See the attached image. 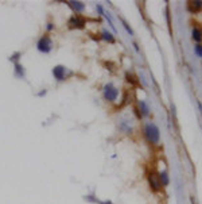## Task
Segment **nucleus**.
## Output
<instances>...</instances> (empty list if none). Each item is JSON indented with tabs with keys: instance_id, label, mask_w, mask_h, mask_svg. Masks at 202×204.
<instances>
[{
	"instance_id": "1a4fd4ad",
	"label": "nucleus",
	"mask_w": 202,
	"mask_h": 204,
	"mask_svg": "<svg viewBox=\"0 0 202 204\" xmlns=\"http://www.w3.org/2000/svg\"><path fill=\"white\" fill-rule=\"evenodd\" d=\"M193 39L197 41V42H201L202 41V31L200 28H193Z\"/></svg>"
},
{
	"instance_id": "f8f14e48",
	"label": "nucleus",
	"mask_w": 202,
	"mask_h": 204,
	"mask_svg": "<svg viewBox=\"0 0 202 204\" xmlns=\"http://www.w3.org/2000/svg\"><path fill=\"white\" fill-rule=\"evenodd\" d=\"M15 68H16V76H18V77H23L24 76L23 66H20L19 64H15Z\"/></svg>"
},
{
	"instance_id": "20e7f679",
	"label": "nucleus",
	"mask_w": 202,
	"mask_h": 204,
	"mask_svg": "<svg viewBox=\"0 0 202 204\" xmlns=\"http://www.w3.org/2000/svg\"><path fill=\"white\" fill-rule=\"evenodd\" d=\"M85 26V19L80 15H74L69 19V27L70 28H84Z\"/></svg>"
},
{
	"instance_id": "423d86ee",
	"label": "nucleus",
	"mask_w": 202,
	"mask_h": 204,
	"mask_svg": "<svg viewBox=\"0 0 202 204\" xmlns=\"http://www.w3.org/2000/svg\"><path fill=\"white\" fill-rule=\"evenodd\" d=\"M53 75H54V77L58 81L61 80H65V68L61 66V65H58V66H55L54 69H53Z\"/></svg>"
},
{
	"instance_id": "6e6552de",
	"label": "nucleus",
	"mask_w": 202,
	"mask_h": 204,
	"mask_svg": "<svg viewBox=\"0 0 202 204\" xmlns=\"http://www.w3.org/2000/svg\"><path fill=\"white\" fill-rule=\"evenodd\" d=\"M69 4H70V7L74 10L76 12H82L84 11V3H81V2H69Z\"/></svg>"
},
{
	"instance_id": "2eb2a0df",
	"label": "nucleus",
	"mask_w": 202,
	"mask_h": 204,
	"mask_svg": "<svg viewBox=\"0 0 202 204\" xmlns=\"http://www.w3.org/2000/svg\"><path fill=\"white\" fill-rule=\"evenodd\" d=\"M127 80H128V81H131L132 84H136V81L133 80V77H132L131 75H128V73H127Z\"/></svg>"
},
{
	"instance_id": "9d476101",
	"label": "nucleus",
	"mask_w": 202,
	"mask_h": 204,
	"mask_svg": "<svg viewBox=\"0 0 202 204\" xmlns=\"http://www.w3.org/2000/svg\"><path fill=\"white\" fill-rule=\"evenodd\" d=\"M159 181L162 185H168V176H167V172H162L159 174Z\"/></svg>"
},
{
	"instance_id": "7ed1b4c3",
	"label": "nucleus",
	"mask_w": 202,
	"mask_h": 204,
	"mask_svg": "<svg viewBox=\"0 0 202 204\" xmlns=\"http://www.w3.org/2000/svg\"><path fill=\"white\" fill-rule=\"evenodd\" d=\"M38 50L39 51H42V53H48L51 50V47H53V42H51V39L48 38L47 35H44L42 36L39 41H38Z\"/></svg>"
},
{
	"instance_id": "dca6fc26",
	"label": "nucleus",
	"mask_w": 202,
	"mask_h": 204,
	"mask_svg": "<svg viewBox=\"0 0 202 204\" xmlns=\"http://www.w3.org/2000/svg\"><path fill=\"white\" fill-rule=\"evenodd\" d=\"M18 56H19V54H15V56H12V57H11V58H10V60H14V61H16V60H18V58H19V57H18Z\"/></svg>"
},
{
	"instance_id": "ddd939ff",
	"label": "nucleus",
	"mask_w": 202,
	"mask_h": 204,
	"mask_svg": "<svg viewBox=\"0 0 202 204\" xmlns=\"http://www.w3.org/2000/svg\"><path fill=\"white\" fill-rule=\"evenodd\" d=\"M140 107H141V112H143V115H148V107L145 105L144 101H140Z\"/></svg>"
},
{
	"instance_id": "f257e3e1",
	"label": "nucleus",
	"mask_w": 202,
	"mask_h": 204,
	"mask_svg": "<svg viewBox=\"0 0 202 204\" xmlns=\"http://www.w3.org/2000/svg\"><path fill=\"white\" fill-rule=\"evenodd\" d=\"M144 135L147 138L148 142L156 145L159 142V138H160V133H159V129L156 127L155 123H147L144 126Z\"/></svg>"
},
{
	"instance_id": "0eeeda50",
	"label": "nucleus",
	"mask_w": 202,
	"mask_h": 204,
	"mask_svg": "<svg viewBox=\"0 0 202 204\" xmlns=\"http://www.w3.org/2000/svg\"><path fill=\"white\" fill-rule=\"evenodd\" d=\"M187 8H189V11H190V12L200 11L201 8H202V2H189Z\"/></svg>"
},
{
	"instance_id": "39448f33",
	"label": "nucleus",
	"mask_w": 202,
	"mask_h": 204,
	"mask_svg": "<svg viewBox=\"0 0 202 204\" xmlns=\"http://www.w3.org/2000/svg\"><path fill=\"white\" fill-rule=\"evenodd\" d=\"M148 181H149V185H151V188L154 191H159L160 189V181H159V176H156L155 173H149L148 176Z\"/></svg>"
},
{
	"instance_id": "f3484780",
	"label": "nucleus",
	"mask_w": 202,
	"mask_h": 204,
	"mask_svg": "<svg viewBox=\"0 0 202 204\" xmlns=\"http://www.w3.org/2000/svg\"><path fill=\"white\" fill-rule=\"evenodd\" d=\"M51 28H53V24H51V23H48V26H47V30H51Z\"/></svg>"
},
{
	"instance_id": "9b49d317",
	"label": "nucleus",
	"mask_w": 202,
	"mask_h": 204,
	"mask_svg": "<svg viewBox=\"0 0 202 204\" xmlns=\"http://www.w3.org/2000/svg\"><path fill=\"white\" fill-rule=\"evenodd\" d=\"M103 39L109 41V42H115V38H113V35L111 34V32H108V31H103Z\"/></svg>"
},
{
	"instance_id": "4468645a",
	"label": "nucleus",
	"mask_w": 202,
	"mask_h": 204,
	"mask_svg": "<svg viewBox=\"0 0 202 204\" xmlns=\"http://www.w3.org/2000/svg\"><path fill=\"white\" fill-rule=\"evenodd\" d=\"M194 50H195V53L198 54V57H202V45H197Z\"/></svg>"
},
{
	"instance_id": "f03ea898",
	"label": "nucleus",
	"mask_w": 202,
	"mask_h": 204,
	"mask_svg": "<svg viewBox=\"0 0 202 204\" xmlns=\"http://www.w3.org/2000/svg\"><path fill=\"white\" fill-rule=\"evenodd\" d=\"M117 95H119V91H117V88L113 87L112 84H107L104 87V97H105V100L115 101L117 99Z\"/></svg>"
}]
</instances>
